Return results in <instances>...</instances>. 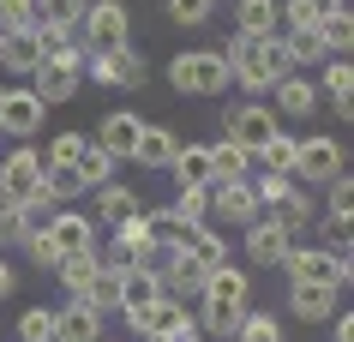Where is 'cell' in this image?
Wrapping results in <instances>:
<instances>
[{
	"instance_id": "cell-22",
	"label": "cell",
	"mask_w": 354,
	"mask_h": 342,
	"mask_svg": "<svg viewBox=\"0 0 354 342\" xmlns=\"http://www.w3.org/2000/svg\"><path fill=\"white\" fill-rule=\"evenodd\" d=\"M205 151H210V187H216V180H246V174H252V151L234 144V138H216V144H205Z\"/></svg>"
},
{
	"instance_id": "cell-30",
	"label": "cell",
	"mask_w": 354,
	"mask_h": 342,
	"mask_svg": "<svg viewBox=\"0 0 354 342\" xmlns=\"http://www.w3.org/2000/svg\"><path fill=\"white\" fill-rule=\"evenodd\" d=\"M84 6H91V0H37V30H60V37H66V30H78V19H84Z\"/></svg>"
},
{
	"instance_id": "cell-4",
	"label": "cell",
	"mask_w": 354,
	"mask_h": 342,
	"mask_svg": "<svg viewBox=\"0 0 354 342\" xmlns=\"http://www.w3.org/2000/svg\"><path fill=\"white\" fill-rule=\"evenodd\" d=\"M288 283H324V288H348V252L330 247H288L282 252Z\"/></svg>"
},
{
	"instance_id": "cell-20",
	"label": "cell",
	"mask_w": 354,
	"mask_h": 342,
	"mask_svg": "<svg viewBox=\"0 0 354 342\" xmlns=\"http://www.w3.org/2000/svg\"><path fill=\"white\" fill-rule=\"evenodd\" d=\"M264 222H270V228H282V234L295 240L300 228H313V198H306L300 187H288L282 198H270V205H264Z\"/></svg>"
},
{
	"instance_id": "cell-13",
	"label": "cell",
	"mask_w": 354,
	"mask_h": 342,
	"mask_svg": "<svg viewBox=\"0 0 354 342\" xmlns=\"http://www.w3.org/2000/svg\"><path fill=\"white\" fill-rule=\"evenodd\" d=\"M288 306H295L300 324H330L342 312V288H324V283H288Z\"/></svg>"
},
{
	"instance_id": "cell-21",
	"label": "cell",
	"mask_w": 354,
	"mask_h": 342,
	"mask_svg": "<svg viewBox=\"0 0 354 342\" xmlns=\"http://www.w3.org/2000/svg\"><path fill=\"white\" fill-rule=\"evenodd\" d=\"M156 301H162V288H156L150 270H120V319L127 324H138Z\"/></svg>"
},
{
	"instance_id": "cell-33",
	"label": "cell",
	"mask_w": 354,
	"mask_h": 342,
	"mask_svg": "<svg viewBox=\"0 0 354 342\" xmlns=\"http://www.w3.org/2000/svg\"><path fill=\"white\" fill-rule=\"evenodd\" d=\"M55 276H60V288H66V301H84V288H91V276H96V258L91 252H84V258H60Z\"/></svg>"
},
{
	"instance_id": "cell-23",
	"label": "cell",
	"mask_w": 354,
	"mask_h": 342,
	"mask_svg": "<svg viewBox=\"0 0 354 342\" xmlns=\"http://www.w3.org/2000/svg\"><path fill=\"white\" fill-rule=\"evenodd\" d=\"M252 174H282V180H295V133H270L252 151Z\"/></svg>"
},
{
	"instance_id": "cell-15",
	"label": "cell",
	"mask_w": 354,
	"mask_h": 342,
	"mask_svg": "<svg viewBox=\"0 0 354 342\" xmlns=\"http://www.w3.org/2000/svg\"><path fill=\"white\" fill-rule=\"evenodd\" d=\"M174 151H180V133H174V126H162V120H145V126H138V144H132V162L162 174L168 162H174Z\"/></svg>"
},
{
	"instance_id": "cell-36",
	"label": "cell",
	"mask_w": 354,
	"mask_h": 342,
	"mask_svg": "<svg viewBox=\"0 0 354 342\" xmlns=\"http://www.w3.org/2000/svg\"><path fill=\"white\" fill-rule=\"evenodd\" d=\"M12 330H19V342H48V330H55V306H24Z\"/></svg>"
},
{
	"instance_id": "cell-31",
	"label": "cell",
	"mask_w": 354,
	"mask_h": 342,
	"mask_svg": "<svg viewBox=\"0 0 354 342\" xmlns=\"http://www.w3.org/2000/svg\"><path fill=\"white\" fill-rule=\"evenodd\" d=\"M187 252H192L205 270L228 265V240H223V228H192V234H187Z\"/></svg>"
},
{
	"instance_id": "cell-19",
	"label": "cell",
	"mask_w": 354,
	"mask_h": 342,
	"mask_svg": "<svg viewBox=\"0 0 354 342\" xmlns=\"http://www.w3.org/2000/svg\"><path fill=\"white\" fill-rule=\"evenodd\" d=\"M246 288H252V283H246V270H241V265H216V270L205 276V294H198V301H205V306H228V312H241V306H246Z\"/></svg>"
},
{
	"instance_id": "cell-1",
	"label": "cell",
	"mask_w": 354,
	"mask_h": 342,
	"mask_svg": "<svg viewBox=\"0 0 354 342\" xmlns=\"http://www.w3.org/2000/svg\"><path fill=\"white\" fill-rule=\"evenodd\" d=\"M223 60H228V78H234V84H246V91H277L282 78L295 73V66H288V48H282V30L277 37H241V30H234V37H228V48H223Z\"/></svg>"
},
{
	"instance_id": "cell-14",
	"label": "cell",
	"mask_w": 354,
	"mask_h": 342,
	"mask_svg": "<svg viewBox=\"0 0 354 342\" xmlns=\"http://www.w3.org/2000/svg\"><path fill=\"white\" fill-rule=\"evenodd\" d=\"M270 96H277V108H270L277 120H313V114H318V84H313V73H288Z\"/></svg>"
},
{
	"instance_id": "cell-5",
	"label": "cell",
	"mask_w": 354,
	"mask_h": 342,
	"mask_svg": "<svg viewBox=\"0 0 354 342\" xmlns=\"http://www.w3.org/2000/svg\"><path fill=\"white\" fill-rule=\"evenodd\" d=\"M336 174H348V151H342V138H330V133L295 138V180H324V187H330Z\"/></svg>"
},
{
	"instance_id": "cell-8",
	"label": "cell",
	"mask_w": 354,
	"mask_h": 342,
	"mask_svg": "<svg viewBox=\"0 0 354 342\" xmlns=\"http://www.w3.org/2000/svg\"><path fill=\"white\" fill-rule=\"evenodd\" d=\"M78 37L91 48H114V42H132V12L120 0H91L84 19H78Z\"/></svg>"
},
{
	"instance_id": "cell-37",
	"label": "cell",
	"mask_w": 354,
	"mask_h": 342,
	"mask_svg": "<svg viewBox=\"0 0 354 342\" xmlns=\"http://www.w3.org/2000/svg\"><path fill=\"white\" fill-rule=\"evenodd\" d=\"M78 151H84V133H55V138H48V156H42V162H48V169H73Z\"/></svg>"
},
{
	"instance_id": "cell-34",
	"label": "cell",
	"mask_w": 354,
	"mask_h": 342,
	"mask_svg": "<svg viewBox=\"0 0 354 342\" xmlns=\"http://www.w3.org/2000/svg\"><path fill=\"white\" fill-rule=\"evenodd\" d=\"M84 306H91L96 319H102V312H120V276L96 270V276H91V288H84Z\"/></svg>"
},
{
	"instance_id": "cell-17",
	"label": "cell",
	"mask_w": 354,
	"mask_h": 342,
	"mask_svg": "<svg viewBox=\"0 0 354 342\" xmlns=\"http://www.w3.org/2000/svg\"><path fill=\"white\" fill-rule=\"evenodd\" d=\"M270 133H282V120L264 108V102H241V108L228 114V138H234V144H246V151H259Z\"/></svg>"
},
{
	"instance_id": "cell-32",
	"label": "cell",
	"mask_w": 354,
	"mask_h": 342,
	"mask_svg": "<svg viewBox=\"0 0 354 342\" xmlns=\"http://www.w3.org/2000/svg\"><path fill=\"white\" fill-rule=\"evenodd\" d=\"M73 174H78V187H109V180H114V162H109L102 151H96L91 138H84V151H78Z\"/></svg>"
},
{
	"instance_id": "cell-12",
	"label": "cell",
	"mask_w": 354,
	"mask_h": 342,
	"mask_svg": "<svg viewBox=\"0 0 354 342\" xmlns=\"http://www.w3.org/2000/svg\"><path fill=\"white\" fill-rule=\"evenodd\" d=\"M138 126H145V114H132V108H114L96 120V151L109 156V162H120V156H132V144H138Z\"/></svg>"
},
{
	"instance_id": "cell-25",
	"label": "cell",
	"mask_w": 354,
	"mask_h": 342,
	"mask_svg": "<svg viewBox=\"0 0 354 342\" xmlns=\"http://www.w3.org/2000/svg\"><path fill=\"white\" fill-rule=\"evenodd\" d=\"M288 247H295V240H288L282 228H270L264 216L246 228V258H252V265H282V252H288Z\"/></svg>"
},
{
	"instance_id": "cell-18",
	"label": "cell",
	"mask_w": 354,
	"mask_h": 342,
	"mask_svg": "<svg viewBox=\"0 0 354 342\" xmlns=\"http://www.w3.org/2000/svg\"><path fill=\"white\" fill-rule=\"evenodd\" d=\"M48 342H102V319H96L84 301H66V306H55Z\"/></svg>"
},
{
	"instance_id": "cell-16",
	"label": "cell",
	"mask_w": 354,
	"mask_h": 342,
	"mask_svg": "<svg viewBox=\"0 0 354 342\" xmlns=\"http://www.w3.org/2000/svg\"><path fill=\"white\" fill-rule=\"evenodd\" d=\"M37 60H42L37 24H24V30H0V66H6L12 78H30V73H37Z\"/></svg>"
},
{
	"instance_id": "cell-38",
	"label": "cell",
	"mask_w": 354,
	"mask_h": 342,
	"mask_svg": "<svg viewBox=\"0 0 354 342\" xmlns=\"http://www.w3.org/2000/svg\"><path fill=\"white\" fill-rule=\"evenodd\" d=\"M210 6H216V0H168V19L187 24V30H198V24L210 19Z\"/></svg>"
},
{
	"instance_id": "cell-10",
	"label": "cell",
	"mask_w": 354,
	"mask_h": 342,
	"mask_svg": "<svg viewBox=\"0 0 354 342\" xmlns=\"http://www.w3.org/2000/svg\"><path fill=\"white\" fill-rule=\"evenodd\" d=\"M42 234L55 240V252H60V258H84V252H96V240H102L91 216H84V210H66V205H60L55 216H48V228H42Z\"/></svg>"
},
{
	"instance_id": "cell-40",
	"label": "cell",
	"mask_w": 354,
	"mask_h": 342,
	"mask_svg": "<svg viewBox=\"0 0 354 342\" xmlns=\"http://www.w3.org/2000/svg\"><path fill=\"white\" fill-rule=\"evenodd\" d=\"M37 19V0H0V30H24Z\"/></svg>"
},
{
	"instance_id": "cell-28",
	"label": "cell",
	"mask_w": 354,
	"mask_h": 342,
	"mask_svg": "<svg viewBox=\"0 0 354 342\" xmlns=\"http://www.w3.org/2000/svg\"><path fill=\"white\" fill-rule=\"evenodd\" d=\"M168 216H174V222L187 228H210V187H180L174 192V205H168Z\"/></svg>"
},
{
	"instance_id": "cell-44",
	"label": "cell",
	"mask_w": 354,
	"mask_h": 342,
	"mask_svg": "<svg viewBox=\"0 0 354 342\" xmlns=\"http://www.w3.org/2000/svg\"><path fill=\"white\" fill-rule=\"evenodd\" d=\"M12 283H19V276H12V265H6V258H0V301H6V294H12Z\"/></svg>"
},
{
	"instance_id": "cell-29",
	"label": "cell",
	"mask_w": 354,
	"mask_h": 342,
	"mask_svg": "<svg viewBox=\"0 0 354 342\" xmlns=\"http://www.w3.org/2000/svg\"><path fill=\"white\" fill-rule=\"evenodd\" d=\"M168 174H174V187H210V151L205 144H180Z\"/></svg>"
},
{
	"instance_id": "cell-43",
	"label": "cell",
	"mask_w": 354,
	"mask_h": 342,
	"mask_svg": "<svg viewBox=\"0 0 354 342\" xmlns=\"http://www.w3.org/2000/svg\"><path fill=\"white\" fill-rule=\"evenodd\" d=\"M330 342H354V330H348V319H342V312L330 319Z\"/></svg>"
},
{
	"instance_id": "cell-2",
	"label": "cell",
	"mask_w": 354,
	"mask_h": 342,
	"mask_svg": "<svg viewBox=\"0 0 354 342\" xmlns=\"http://www.w3.org/2000/svg\"><path fill=\"white\" fill-rule=\"evenodd\" d=\"M168 84L180 96H223L234 78H228V60L216 48H187V55L168 60Z\"/></svg>"
},
{
	"instance_id": "cell-6",
	"label": "cell",
	"mask_w": 354,
	"mask_h": 342,
	"mask_svg": "<svg viewBox=\"0 0 354 342\" xmlns=\"http://www.w3.org/2000/svg\"><path fill=\"white\" fill-rule=\"evenodd\" d=\"M37 187H42V151H30V144H12V151L0 156V205L19 210Z\"/></svg>"
},
{
	"instance_id": "cell-27",
	"label": "cell",
	"mask_w": 354,
	"mask_h": 342,
	"mask_svg": "<svg viewBox=\"0 0 354 342\" xmlns=\"http://www.w3.org/2000/svg\"><path fill=\"white\" fill-rule=\"evenodd\" d=\"M348 91H354L348 60H342V55H330V60H324V73H318V96H330L336 120H348Z\"/></svg>"
},
{
	"instance_id": "cell-24",
	"label": "cell",
	"mask_w": 354,
	"mask_h": 342,
	"mask_svg": "<svg viewBox=\"0 0 354 342\" xmlns=\"http://www.w3.org/2000/svg\"><path fill=\"white\" fill-rule=\"evenodd\" d=\"M127 216H138V192L114 187V180H109V187H96V216H91L96 228H120Z\"/></svg>"
},
{
	"instance_id": "cell-41",
	"label": "cell",
	"mask_w": 354,
	"mask_h": 342,
	"mask_svg": "<svg viewBox=\"0 0 354 342\" xmlns=\"http://www.w3.org/2000/svg\"><path fill=\"white\" fill-rule=\"evenodd\" d=\"M24 252H30V265H42V270H55L60 265V252H55V240H48V234H30V240H24Z\"/></svg>"
},
{
	"instance_id": "cell-9",
	"label": "cell",
	"mask_w": 354,
	"mask_h": 342,
	"mask_svg": "<svg viewBox=\"0 0 354 342\" xmlns=\"http://www.w3.org/2000/svg\"><path fill=\"white\" fill-rule=\"evenodd\" d=\"M42 120H48V108H42V96L30 84H0V133L30 138V133H42Z\"/></svg>"
},
{
	"instance_id": "cell-11",
	"label": "cell",
	"mask_w": 354,
	"mask_h": 342,
	"mask_svg": "<svg viewBox=\"0 0 354 342\" xmlns=\"http://www.w3.org/2000/svg\"><path fill=\"white\" fill-rule=\"evenodd\" d=\"M205 276H210V270L198 265L192 252H174V258L156 270V288H162L168 301H180V306H187V301H198V294H205Z\"/></svg>"
},
{
	"instance_id": "cell-26",
	"label": "cell",
	"mask_w": 354,
	"mask_h": 342,
	"mask_svg": "<svg viewBox=\"0 0 354 342\" xmlns=\"http://www.w3.org/2000/svg\"><path fill=\"white\" fill-rule=\"evenodd\" d=\"M234 30H241V37H277V30H282V6H277V0H241Z\"/></svg>"
},
{
	"instance_id": "cell-35",
	"label": "cell",
	"mask_w": 354,
	"mask_h": 342,
	"mask_svg": "<svg viewBox=\"0 0 354 342\" xmlns=\"http://www.w3.org/2000/svg\"><path fill=\"white\" fill-rule=\"evenodd\" d=\"M234 342H282L277 312H252V306H246V312H241V330H234Z\"/></svg>"
},
{
	"instance_id": "cell-39",
	"label": "cell",
	"mask_w": 354,
	"mask_h": 342,
	"mask_svg": "<svg viewBox=\"0 0 354 342\" xmlns=\"http://www.w3.org/2000/svg\"><path fill=\"white\" fill-rule=\"evenodd\" d=\"M24 240H30V222L12 205H0V247H24Z\"/></svg>"
},
{
	"instance_id": "cell-3",
	"label": "cell",
	"mask_w": 354,
	"mask_h": 342,
	"mask_svg": "<svg viewBox=\"0 0 354 342\" xmlns=\"http://www.w3.org/2000/svg\"><path fill=\"white\" fill-rule=\"evenodd\" d=\"M84 78L91 84H109V91H138L150 78V66H145V55L132 42H114V48H91L84 55Z\"/></svg>"
},
{
	"instance_id": "cell-42",
	"label": "cell",
	"mask_w": 354,
	"mask_h": 342,
	"mask_svg": "<svg viewBox=\"0 0 354 342\" xmlns=\"http://www.w3.org/2000/svg\"><path fill=\"white\" fill-rule=\"evenodd\" d=\"M145 342H205V330H198V324H174V330H162V336H145Z\"/></svg>"
},
{
	"instance_id": "cell-7",
	"label": "cell",
	"mask_w": 354,
	"mask_h": 342,
	"mask_svg": "<svg viewBox=\"0 0 354 342\" xmlns=\"http://www.w3.org/2000/svg\"><path fill=\"white\" fill-rule=\"evenodd\" d=\"M264 216L259 192H252V180H216L210 187V228L228 222V228H252Z\"/></svg>"
}]
</instances>
